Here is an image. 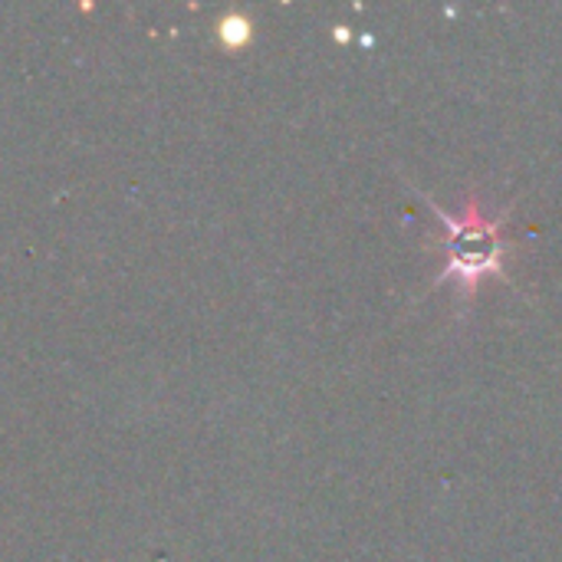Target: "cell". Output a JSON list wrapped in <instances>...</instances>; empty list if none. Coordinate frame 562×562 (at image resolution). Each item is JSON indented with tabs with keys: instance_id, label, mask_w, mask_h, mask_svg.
<instances>
[{
	"instance_id": "obj_1",
	"label": "cell",
	"mask_w": 562,
	"mask_h": 562,
	"mask_svg": "<svg viewBox=\"0 0 562 562\" xmlns=\"http://www.w3.org/2000/svg\"><path fill=\"white\" fill-rule=\"evenodd\" d=\"M428 207L431 214L445 224V240L441 244H428V250H441L448 257L445 270L431 280V286H441L448 280L458 283V310L468 306L477 293V283L487 280V277H497V280H507V250H510V240L504 237V224L510 221V211L491 217L481 201L471 194L464 201V211L461 214H448L435 198H428Z\"/></svg>"
}]
</instances>
